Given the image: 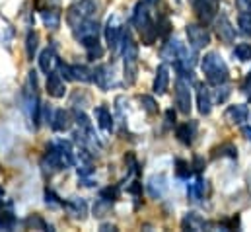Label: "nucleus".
Instances as JSON below:
<instances>
[{
    "instance_id": "nucleus-1",
    "label": "nucleus",
    "mask_w": 251,
    "mask_h": 232,
    "mask_svg": "<svg viewBox=\"0 0 251 232\" xmlns=\"http://www.w3.org/2000/svg\"><path fill=\"white\" fill-rule=\"evenodd\" d=\"M22 98H24V112L27 116V121L37 127L41 123V104H39V96H37V74H35V70H29L27 86L24 88Z\"/></svg>"
},
{
    "instance_id": "nucleus-2",
    "label": "nucleus",
    "mask_w": 251,
    "mask_h": 232,
    "mask_svg": "<svg viewBox=\"0 0 251 232\" xmlns=\"http://www.w3.org/2000/svg\"><path fill=\"white\" fill-rule=\"evenodd\" d=\"M201 68H202L208 84H212V86L226 84V80H228V66H226V62L222 60V57L218 53H214V51L206 53L202 57V60H201Z\"/></svg>"
},
{
    "instance_id": "nucleus-3",
    "label": "nucleus",
    "mask_w": 251,
    "mask_h": 232,
    "mask_svg": "<svg viewBox=\"0 0 251 232\" xmlns=\"http://www.w3.org/2000/svg\"><path fill=\"white\" fill-rule=\"evenodd\" d=\"M96 12H98V4H96L94 0H78V2H74V4L68 8V12H66V22H68V26L74 29V28H78L82 22L92 20V18L96 16Z\"/></svg>"
},
{
    "instance_id": "nucleus-4",
    "label": "nucleus",
    "mask_w": 251,
    "mask_h": 232,
    "mask_svg": "<svg viewBox=\"0 0 251 232\" xmlns=\"http://www.w3.org/2000/svg\"><path fill=\"white\" fill-rule=\"evenodd\" d=\"M41 168H43L45 174H57L63 168H68L59 145H49L47 146V152H45V156L41 160Z\"/></svg>"
},
{
    "instance_id": "nucleus-5",
    "label": "nucleus",
    "mask_w": 251,
    "mask_h": 232,
    "mask_svg": "<svg viewBox=\"0 0 251 232\" xmlns=\"http://www.w3.org/2000/svg\"><path fill=\"white\" fill-rule=\"evenodd\" d=\"M123 24H121V18L117 14L109 16L105 28H103V33H105V41H107V47L111 51H117L119 45H121V35H123Z\"/></svg>"
},
{
    "instance_id": "nucleus-6",
    "label": "nucleus",
    "mask_w": 251,
    "mask_h": 232,
    "mask_svg": "<svg viewBox=\"0 0 251 232\" xmlns=\"http://www.w3.org/2000/svg\"><path fill=\"white\" fill-rule=\"evenodd\" d=\"M185 33H187V39H189V45L193 49H204L208 43H210V33L206 28L202 26H197V24H189L185 28Z\"/></svg>"
},
{
    "instance_id": "nucleus-7",
    "label": "nucleus",
    "mask_w": 251,
    "mask_h": 232,
    "mask_svg": "<svg viewBox=\"0 0 251 232\" xmlns=\"http://www.w3.org/2000/svg\"><path fill=\"white\" fill-rule=\"evenodd\" d=\"M176 106L181 114L189 116L191 114V90H189V82L183 78H177L176 82Z\"/></svg>"
},
{
    "instance_id": "nucleus-8",
    "label": "nucleus",
    "mask_w": 251,
    "mask_h": 232,
    "mask_svg": "<svg viewBox=\"0 0 251 232\" xmlns=\"http://www.w3.org/2000/svg\"><path fill=\"white\" fill-rule=\"evenodd\" d=\"M193 2V8L199 16L201 22L208 24L216 18V12H218V0H191Z\"/></svg>"
},
{
    "instance_id": "nucleus-9",
    "label": "nucleus",
    "mask_w": 251,
    "mask_h": 232,
    "mask_svg": "<svg viewBox=\"0 0 251 232\" xmlns=\"http://www.w3.org/2000/svg\"><path fill=\"white\" fill-rule=\"evenodd\" d=\"M146 191L152 199H162L168 191V177L166 174H152L146 181Z\"/></svg>"
},
{
    "instance_id": "nucleus-10",
    "label": "nucleus",
    "mask_w": 251,
    "mask_h": 232,
    "mask_svg": "<svg viewBox=\"0 0 251 232\" xmlns=\"http://www.w3.org/2000/svg\"><path fill=\"white\" fill-rule=\"evenodd\" d=\"M72 33H74V37H76L80 43L86 41V39H98V37H100V26H98V22H94V20H86V22H82L78 28H74Z\"/></svg>"
},
{
    "instance_id": "nucleus-11",
    "label": "nucleus",
    "mask_w": 251,
    "mask_h": 232,
    "mask_svg": "<svg viewBox=\"0 0 251 232\" xmlns=\"http://www.w3.org/2000/svg\"><path fill=\"white\" fill-rule=\"evenodd\" d=\"M216 35L220 37V41H224V43H234V39H236V28L232 26V22L222 14V16H218L216 18Z\"/></svg>"
},
{
    "instance_id": "nucleus-12",
    "label": "nucleus",
    "mask_w": 251,
    "mask_h": 232,
    "mask_svg": "<svg viewBox=\"0 0 251 232\" xmlns=\"http://www.w3.org/2000/svg\"><path fill=\"white\" fill-rule=\"evenodd\" d=\"M47 92H49V96H53V98H64V94H66V88H64V82H63V76L61 74H57L55 70L53 72H49L47 74Z\"/></svg>"
},
{
    "instance_id": "nucleus-13",
    "label": "nucleus",
    "mask_w": 251,
    "mask_h": 232,
    "mask_svg": "<svg viewBox=\"0 0 251 232\" xmlns=\"http://www.w3.org/2000/svg\"><path fill=\"white\" fill-rule=\"evenodd\" d=\"M59 57H57V51H55V47H47L45 51H41V55H39V68L45 72V74H49V72H53L57 66H59Z\"/></svg>"
},
{
    "instance_id": "nucleus-14",
    "label": "nucleus",
    "mask_w": 251,
    "mask_h": 232,
    "mask_svg": "<svg viewBox=\"0 0 251 232\" xmlns=\"http://www.w3.org/2000/svg\"><path fill=\"white\" fill-rule=\"evenodd\" d=\"M150 22H152V20H150V12H148V8H146L142 2H138V4L134 6V12H132V18H130V24L140 31V29H144Z\"/></svg>"
},
{
    "instance_id": "nucleus-15",
    "label": "nucleus",
    "mask_w": 251,
    "mask_h": 232,
    "mask_svg": "<svg viewBox=\"0 0 251 232\" xmlns=\"http://www.w3.org/2000/svg\"><path fill=\"white\" fill-rule=\"evenodd\" d=\"M168 86H170V68L168 64H160L156 70V78H154V92L162 96L168 92Z\"/></svg>"
},
{
    "instance_id": "nucleus-16",
    "label": "nucleus",
    "mask_w": 251,
    "mask_h": 232,
    "mask_svg": "<svg viewBox=\"0 0 251 232\" xmlns=\"http://www.w3.org/2000/svg\"><path fill=\"white\" fill-rule=\"evenodd\" d=\"M197 106H199V114L201 116H208L212 112V100H210V92L204 84H199L197 88Z\"/></svg>"
},
{
    "instance_id": "nucleus-17",
    "label": "nucleus",
    "mask_w": 251,
    "mask_h": 232,
    "mask_svg": "<svg viewBox=\"0 0 251 232\" xmlns=\"http://www.w3.org/2000/svg\"><path fill=\"white\" fill-rule=\"evenodd\" d=\"M64 209L74 217V219H84L88 215V205L82 197H70L66 203H64Z\"/></svg>"
},
{
    "instance_id": "nucleus-18",
    "label": "nucleus",
    "mask_w": 251,
    "mask_h": 232,
    "mask_svg": "<svg viewBox=\"0 0 251 232\" xmlns=\"http://www.w3.org/2000/svg\"><path fill=\"white\" fill-rule=\"evenodd\" d=\"M51 127H53V131H57V133L68 131V129L72 127V116H70V112H66V110H57L55 116H53V121H51Z\"/></svg>"
},
{
    "instance_id": "nucleus-19",
    "label": "nucleus",
    "mask_w": 251,
    "mask_h": 232,
    "mask_svg": "<svg viewBox=\"0 0 251 232\" xmlns=\"http://www.w3.org/2000/svg\"><path fill=\"white\" fill-rule=\"evenodd\" d=\"M248 117H250V110H248V106H244V104H236V106H230V108L226 110V119H228L230 123L242 125L244 121H248Z\"/></svg>"
},
{
    "instance_id": "nucleus-20",
    "label": "nucleus",
    "mask_w": 251,
    "mask_h": 232,
    "mask_svg": "<svg viewBox=\"0 0 251 232\" xmlns=\"http://www.w3.org/2000/svg\"><path fill=\"white\" fill-rule=\"evenodd\" d=\"M181 227H183V231L201 232L204 231V229H208V223L201 215H197V213H187L185 219H183V223H181Z\"/></svg>"
},
{
    "instance_id": "nucleus-21",
    "label": "nucleus",
    "mask_w": 251,
    "mask_h": 232,
    "mask_svg": "<svg viewBox=\"0 0 251 232\" xmlns=\"http://www.w3.org/2000/svg\"><path fill=\"white\" fill-rule=\"evenodd\" d=\"M96 121H98V125H100L105 133H111V131H113V125H115L113 121H115V119H113L111 112H109L105 106H98V108H96Z\"/></svg>"
},
{
    "instance_id": "nucleus-22",
    "label": "nucleus",
    "mask_w": 251,
    "mask_h": 232,
    "mask_svg": "<svg viewBox=\"0 0 251 232\" xmlns=\"http://www.w3.org/2000/svg\"><path fill=\"white\" fill-rule=\"evenodd\" d=\"M94 82L101 88V90H107L111 84H113V72L109 70V66H98L94 70Z\"/></svg>"
},
{
    "instance_id": "nucleus-23",
    "label": "nucleus",
    "mask_w": 251,
    "mask_h": 232,
    "mask_svg": "<svg viewBox=\"0 0 251 232\" xmlns=\"http://www.w3.org/2000/svg\"><path fill=\"white\" fill-rule=\"evenodd\" d=\"M181 49H183V43H181V41L170 39V41L164 45V49H162V57L166 58V60H174V62H176V60L179 58Z\"/></svg>"
},
{
    "instance_id": "nucleus-24",
    "label": "nucleus",
    "mask_w": 251,
    "mask_h": 232,
    "mask_svg": "<svg viewBox=\"0 0 251 232\" xmlns=\"http://www.w3.org/2000/svg\"><path fill=\"white\" fill-rule=\"evenodd\" d=\"M195 131H197V125H195V121H191V123L179 125L177 131H176V135H177V139H179L183 145H191L193 139H195Z\"/></svg>"
},
{
    "instance_id": "nucleus-25",
    "label": "nucleus",
    "mask_w": 251,
    "mask_h": 232,
    "mask_svg": "<svg viewBox=\"0 0 251 232\" xmlns=\"http://www.w3.org/2000/svg\"><path fill=\"white\" fill-rule=\"evenodd\" d=\"M41 22L45 24V28L49 29H59L61 28V12L51 8V10H45L41 12Z\"/></svg>"
},
{
    "instance_id": "nucleus-26",
    "label": "nucleus",
    "mask_w": 251,
    "mask_h": 232,
    "mask_svg": "<svg viewBox=\"0 0 251 232\" xmlns=\"http://www.w3.org/2000/svg\"><path fill=\"white\" fill-rule=\"evenodd\" d=\"M204 191H206V181H204L202 177L195 179L193 183H189V187H187V193L191 201H199V199L204 195Z\"/></svg>"
},
{
    "instance_id": "nucleus-27",
    "label": "nucleus",
    "mask_w": 251,
    "mask_h": 232,
    "mask_svg": "<svg viewBox=\"0 0 251 232\" xmlns=\"http://www.w3.org/2000/svg\"><path fill=\"white\" fill-rule=\"evenodd\" d=\"M82 45L86 47V53H88L90 60L103 57V47L100 45V39H86V41H82Z\"/></svg>"
},
{
    "instance_id": "nucleus-28",
    "label": "nucleus",
    "mask_w": 251,
    "mask_h": 232,
    "mask_svg": "<svg viewBox=\"0 0 251 232\" xmlns=\"http://www.w3.org/2000/svg\"><path fill=\"white\" fill-rule=\"evenodd\" d=\"M72 74H74V80H80L84 84L94 80V70H90L84 64H72Z\"/></svg>"
},
{
    "instance_id": "nucleus-29",
    "label": "nucleus",
    "mask_w": 251,
    "mask_h": 232,
    "mask_svg": "<svg viewBox=\"0 0 251 232\" xmlns=\"http://www.w3.org/2000/svg\"><path fill=\"white\" fill-rule=\"evenodd\" d=\"M37 47H39V35L35 31H29L27 37H25V55L29 60L35 58V53H37Z\"/></svg>"
},
{
    "instance_id": "nucleus-30",
    "label": "nucleus",
    "mask_w": 251,
    "mask_h": 232,
    "mask_svg": "<svg viewBox=\"0 0 251 232\" xmlns=\"http://www.w3.org/2000/svg\"><path fill=\"white\" fill-rule=\"evenodd\" d=\"M123 72H125L126 86L134 84V82H136V60H132V58H125V66H123Z\"/></svg>"
},
{
    "instance_id": "nucleus-31",
    "label": "nucleus",
    "mask_w": 251,
    "mask_h": 232,
    "mask_svg": "<svg viewBox=\"0 0 251 232\" xmlns=\"http://www.w3.org/2000/svg\"><path fill=\"white\" fill-rule=\"evenodd\" d=\"M25 227L27 229H33V231H51V227L39 217V215H29L25 219Z\"/></svg>"
},
{
    "instance_id": "nucleus-32",
    "label": "nucleus",
    "mask_w": 251,
    "mask_h": 232,
    "mask_svg": "<svg viewBox=\"0 0 251 232\" xmlns=\"http://www.w3.org/2000/svg\"><path fill=\"white\" fill-rule=\"evenodd\" d=\"M138 100H140L142 110H144L148 116H156V114H158V104H156V100H154L152 96H140Z\"/></svg>"
},
{
    "instance_id": "nucleus-33",
    "label": "nucleus",
    "mask_w": 251,
    "mask_h": 232,
    "mask_svg": "<svg viewBox=\"0 0 251 232\" xmlns=\"http://www.w3.org/2000/svg\"><path fill=\"white\" fill-rule=\"evenodd\" d=\"M234 57L238 58V60H242V62L251 60V45L250 43H240V45H236V49H234Z\"/></svg>"
},
{
    "instance_id": "nucleus-34",
    "label": "nucleus",
    "mask_w": 251,
    "mask_h": 232,
    "mask_svg": "<svg viewBox=\"0 0 251 232\" xmlns=\"http://www.w3.org/2000/svg\"><path fill=\"white\" fill-rule=\"evenodd\" d=\"M111 201H105V199H98L96 205H94V217H105L109 211H111Z\"/></svg>"
},
{
    "instance_id": "nucleus-35",
    "label": "nucleus",
    "mask_w": 251,
    "mask_h": 232,
    "mask_svg": "<svg viewBox=\"0 0 251 232\" xmlns=\"http://www.w3.org/2000/svg\"><path fill=\"white\" fill-rule=\"evenodd\" d=\"M238 26H240V29H242L244 33L250 35L251 33V10L238 14Z\"/></svg>"
},
{
    "instance_id": "nucleus-36",
    "label": "nucleus",
    "mask_w": 251,
    "mask_h": 232,
    "mask_svg": "<svg viewBox=\"0 0 251 232\" xmlns=\"http://www.w3.org/2000/svg\"><path fill=\"white\" fill-rule=\"evenodd\" d=\"M176 174H177V177H181V179H189L193 175V170H191V166H189L185 160H177L176 162Z\"/></svg>"
},
{
    "instance_id": "nucleus-37",
    "label": "nucleus",
    "mask_w": 251,
    "mask_h": 232,
    "mask_svg": "<svg viewBox=\"0 0 251 232\" xmlns=\"http://www.w3.org/2000/svg\"><path fill=\"white\" fill-rule=\"evenodd\" d=\"M230 156V158H236L238 156V150H236V146L234 145H222V146H218L216 150H214V156Z\"/></svg>"
},
{
    "instance_id": "nucleus-38",
    "label": "nucleus",
    "mask_w": 251,
    "mask_h": 232,
    "mask_svg": "<svg viewBox=\"0 0 251 232\" xmlns=\"http://www.w3.org/2000/svg\"><path fill=\"white\" fill-rule=\"evenodd\" d=\"M45 203H47V207H51V209H59V207H64V201H61L51 189H47L45 191Z\"/></svg>"
},
{
    "instance_id": "nucleus-39",
    "label": "nucleus",
    "mask_w": 251,
    "mask_h": 232,
    "mask_svg": "<svg viewBox=\"0 0 251 232\" xmlns=\"http://www.w3.org/2000/svg\"><path fill=\"white\" fill-rule=\"evenodd\" d=\"M100 197L101 199H105V201H111V203H115L117 201V197H119V191H117V187H103L101 191H100Z\"/></svg>"
},
{
    "instance_id": "nucleus-40",
    "label": "nucleus",
    "mask_w": 251,
    "mask_h": 232,
    "mask_svg": "<svg viewBox=\"0 0 251 232\" xmlns=\"http://www.w3.org/2000/svg\"><path fill=\"white\" fill-rule=\"evenodd\" d=\"M16 227V219L10 213H0V229L2 231H12Z\"/></svg>"
},
{
    "instance_id": "nucleus-41",
    "label": "nucleus",
    "mask_w": 251,
    "mask_h": 232,
    "mask_svg": "<svg viewBox=\"0 0 251 232\" xmlns=\"http://www.w3.org/2000/svg\"><path fill=\"white\" fill-rule=\"evenodd\" d=\"M230 92H232V90H230L228 86H224V84H220V86H216V96H214V100L222 104V102H226V100H228V96H230Z\"/></svg>"
},
{
    "instance_id": "nucleus-42",
    "label": "nucleus",
    "mask_w": 251,
    "mask_h": 232,
    "mask_svg": "<svg viewBox=\"0 0 251 232\" xmlns=\"http://www.w3.org/2000/svg\"><path fill=\"white\" fill-rule=\"evenodd\" d=\"M170 22H168V18H162L160 22H158V26H156V29H158V35H162V37H168L170 35Z\"/></svg>"
},
{
    "instance_id": "nucleus-43",
    "label": "nucleus",
    "mask_w": 251,
    "mask_h": 232,
    "mask_svg": "<svg viewBox=\"0 0 251 232\" xmlns=\"http://www.w3.org/2000/svg\"><path fill=\"white\" fill-rule=\"evenodd\" d=\"M59 74L63 76L64 80H74V74H72V66L70 64H64V62H59Z\"/></svg>"
},
{
    "instance_id": "nucleus-44",
    "label": "nucleus",
    "mask_w": 251,
    "mask_h": 232,
    "mask_svg": "<svg viewBox=\"0 0 251 232\" xmlns=\"http://www.w3.org/2000/svg\"><path fill=\"white\" fill-rule=\"evenodd\" d=\"M125 162H126V168H128V174H138V162H136L134 154H126Z\"/></svg>"
},
{
    "instance_id": "nucleus-45",
    "label": "nucleus",
    "mask_w": 251,
    "mask_h": 232,
    "mask_svg": "<svg viewBox=\"0 0 251 232\" xmlns=\"http://www.w3.org/2000/svg\"><path fill=\"white\" fill-rule=\"evenodd\" d=\"M242 92L251 98V72H248V76H246V80H244V84H242Z\"/></svg>"
},
{
    "instance_id": "nucleus-46",
    "label": "nucleus",
    "mask_w": 251,
    "mask_h": 232,
    "mask_svg": "<svg viewBox=\"0 0 251 232\" xmlns=\"http://www.w3.org/2000/svg\"><path fill=\"white\" fill-rule=\"evenodd\" d=\"M128 191L134 195V197H140V193H142V183H138V181H134L130 187H128Z\"/></svg>"
},
{
    "instance_id": "nucleus-47",
    "label": "nucleus",
    "mask_w": 251,
    "mask_h": 232,
    "mask_svg": "<svg viewBox=\"0 0 251 232\" xmlns=\"http://www.w3.org/2000/svg\"><path fill=\"white\" fill-rule=\"evenodd\" d=\"M166 119H168V125H172V123H174V121H176V114H174V112H172V110H170V112H168V114H166Z\"/></svg>"
},
{
    "instance_id": "nucleus-48",
    "label": "nucleus",
    "mask_w": 251,
    "mask_h": 232,
    "mask_svg": "<svg viewBox=\"0 0 251 232\" xmlns=\"http://www.w3.org/2000/svg\"><path fill=\"white\" fill-rule=\"evenodd\" d=\"M242 131H244V135H246V139H248V141H250V143H251V127H244Z\"/></svg>"
},
{
    "instance_id": "nucleus-49",
    "label": "nucleus",
    "mask_w": 251,
    "mask_h": 232,
    "mask_svg": "<svg viewBox=\"0 0 251 232\" xmlns=\"http://www.w3.org/2000/svg\"><path fill=\"white\" fill-rule=\"evenodd\" d=\"M101 231H117L113 225H101Z\"/></svg>"
},
{
    "instance_id": "nucleus-50",
    "label": "nucleus",
    "mask_w": 251,
    "mask_h": 232,
    "mask_svg": "<svg viewBox=\"0 0 251 232\" xmlns=\"http://www.w3.org/2000/svg\"><path fill=\"white\" fill-rule=\"evenodd\" d=\"M144 2H146V4H150V6H154V4H158L160 0H144Z\"/></svg>"
}]
</instances>
